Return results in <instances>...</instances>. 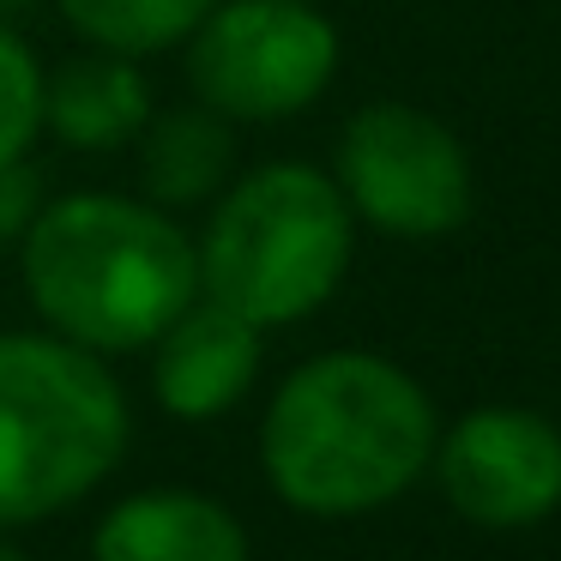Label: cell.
<instances>
[{"mask_svg": "<svg viewBox=\"0 0 561 561\" xmlns=\"http://www.w3.org/2000/svg\"><path fill=\"white\" fill-rule=\"evenodd\" d=\"M43 211V182L25 158L0 170V242H19L31 230V218Z\"/></svg>", "mask_w": 561, "mask_h": 561, "instance_id": "cell-14", "label": "cell"}, {"mask_svg": "<svg viewBox=\"0 0 561 561\" xmlns=\"http://www.w3.org/2000/svg\"><path fill=\"white\" fill-rule=\"evenodd\" d=\"M211 7L218 0H61L67 25L91 49H115V55H134V61L182 49Z\"/></svg>", "mask_w": 561, "mask_h": 561, "instance_id": "cell-12", "label": "cell"}, {"mask_svg": "<svg viewBox=\"0 0 561 561\" xmlns=\"http://www.w3.org/2000/svg\"><path fill=\"white\" fill-rule=\"evenodd\" d=\"M0 7H13V0H0Z\"/></svg>", "mask_w": 561, "mask_h": 561, "instance_id": "cell-16", "label": "cell"}, {"mask_svg": "<svg viewBox=\"0 0 561 561\" xmlns=\"http://www.w3.org/2000/svg\"><path fill=\"white\" fill-rule=\"evenodd\" d=\"M332 182L363 224L404 242H435L471 218L477 175L459 134L416 103H368L344 122Z\"/></svg>", "mask_w": 561, "mask_h": 561, "instance_id": "cell-6", "label": "cell"}, {"mask_svg": "<svg viewBox=\"0 0 561 561\" xmlns=\"http://www.w3.org/2000/svg\"><path fill=\"white\" fill-rule=\"evenodd\" d=\"M19 272L49 332L122 356L146 351L199 296V242L151 199L61 194L19 236Z\"/></svg>", "mask_w": 561, "mask_h": 561, "instance_id": "cell-2", "label": "cell"}, {"mask_svg": "<svg viewBox=\"0 0 561 561\" xmlns=\"http://www.w3.org/2000/svg\"><path fill=\"white\" fill-rule=\"evenodd\" d=\"M182 49L194 98L230 122L302 115L339 73V31L314 0H218Z\"/></svg>", "mask_w": 561, "mask_h": 561, "instance_id": "cell-5", "label": "cell"}, {"mask_svg": "<svg viewBox=\"0 0 561 561\" xmlns=\"http://www.w3.org/2000/svg\"><path fill=\"white\" fill-rule=\"evenodd\" d=\"M260 339L266 327L242 320L218 296L199 290L170 327L151 339V392L182 423H211L236 411L260 375Z\"/></svg>", "mask_w": 561, "mask_h": 561, "instance_id": "cell-8", "label": "cell"}, {"mask_svg": "<svg viewBox=\"0 0 561 561\" xmlns=\"http://www.w3.org/2000/svg\"><path fill=\"white\" fill-rule=\"evenodd\" d=\"M91 561H254L248 531L199 489H139L103 513Z\"/></svg>", "mask_w": 561, "mask_h": 561, "instance_id": "cell-9", "label": "cell"}, {"mask_svg": "<svg viewBox=\"0 0 561 561\" xmlns=\"http://www.w3.org/2000/svg\"><path fill=\"white\" fill-rule=\"evenodd\" d=\"M134 416L98 351L61 332H0V531L79 507L122 465Z\"/></svg>", "mask_w": 561, "mask_h": 561, "instance_id": "cell-3", "label": "cell"}, {"mask_svg": "<svg viewBox=\"0 0 561 561\" xmlns=\"http://www.w3.org/2000/svg\"><path fill=\"white\" fill-rule=\"evenodd\" d=\"M356 211L314 163H260L230 182L199 236V290L254 327L320 314L351 272Z\"/></svg>", "mask_w": 561, "mask_h": 561, "instance_id": "cell-4", "label": "cell"}, {"mask_svg": "<svg viewBox=\"0 0 561 561\" xmlns=\"http://www.w3.org/2000/svg\"><path fill=\"white\" fill-rule=\"evenodd\" d=\"M435 399L380 351L296 363L260 416V471L308 519H356L399 501L435 459Z\"/></svg>", "mask_w": 561, "mask_h": 561, "instance_id": "cell-1", "label": "cell"}, {"mask_svg": "<svg viewBox=\"0 0 561 561\" xmlns=\"http://www.w3.org/2000/svg\"><path fill=\"white\" fill-rule=\"evenodd\" d=\"M139 187L151 206L187 211L224 194L236 163V122L218 115L211 103H182V110H151L139 127Z\"/></svg>", "mask_w": 561, "mask_h": 561, "instance_id": "cell-11", "label": "cell"}, {"mask_svg": "<svg viewBox=\"0 0 561 561\" xmlns=\"http://www.w3.org/2000/svg\"><path fill=\"white\" fill-rule=\"evenodd\" d=\"M0 561H31V556H25V549H13V543H7V531H0Z\"/></svg>", "mask_w": 561, "mask_h": 561, "instance_id": "cell-15", "label": "cell"}, {"mask_svg": "<svg viewBox=\"0 0 561 561\" xmlns=\"http://www.w3.org/2000/svg\"><path fill=\"white\" fill-rule=\"evenodd\" d=\"M43 134V61L25 37L0 25V170L31 158Z\"/></svg>", "mask_w": 561, "mask_h": 561, "instance_id": "cell-13", "label": "cell"}, {"mask_svg": "<svg viewBox=\"0 0 561 561\" xmlns=\"http://www.w3.org/2000/svg\"><path fill=\"white\" fill-rule=\"evenodd\" d=\"M428 471L459 519L525 531L561 507V428L525 404H483L435 440Z\"/></svg>", "mask_w": 561, "mask_h": 561, "instance_id": "cell-7", "label": "cell"}, {"mask_svg": "<svg viewBox=\"0 0 561 561\" xmlns=\"http://www.w3.org/2000/svg\"><path fill=\"white\" fill-rule=\"evenodd\" d=\"M151 122V79L134 55L85 49L43 73V127L73 151H122Z\"/></svg>", "mask_w": 561, "mask_h": 561, "instance_id": "cell-10", "label": "cell"}]
</instances>
